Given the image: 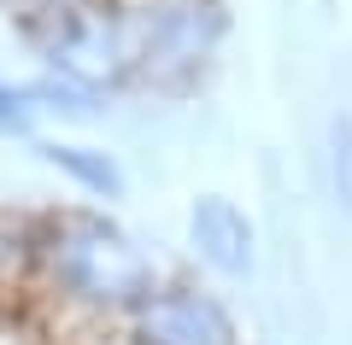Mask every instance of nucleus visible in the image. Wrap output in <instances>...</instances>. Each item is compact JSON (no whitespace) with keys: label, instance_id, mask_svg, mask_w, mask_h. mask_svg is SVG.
I'll use <instances>...</instances> for the list:
<instances>
[{"label":"nucleus","instance_id":"nucleus-1","mask_svg":"<svg viewBox=\"0 0 352 345\" xmlns=\"http://www.w3.org/2000/svg\"><path fill=\"white\" fill-rule=\"evenodd\" d=\"M41 270L76 305L100 310H141L153 298V263L118 222L94 217V211H65L41 240Z\"/></svg>","mask_w":352,"mask_h":345},{"label":"nucleus","instance_id":"nucleus-2","mask_svg":"<svg viewBox=\"0 0 352 345\" xmlns=\"http://www.w3.org/2000/svg\"><path fill=\"white\" fill-rule=\"evenodd\" d=\"M24 36L36 41L41 59L76 82H106L135 64V29H124L112 12L88 6V0H30Z\"/></svg>","mask_w":352,"mask_h":345},{"label":"nucleus","instance_id":"nucleus-3","mask_svg":"<svg viewBox=\"0 0 352 345\" xmlns=\"http://www.w3.org/2000/svg\"><path fill=\"white\" fill-rule=\"evenodd\" d=\"M135 345H235V322L206 293H153L135 310Z\"/></svg>","mask_w":352,"mask_h":345},{"label":"nucleus","instance_id":"nucleus-4","mask_svg":"<svg viewBox=\"0 0 352 345\" xmlns=\"http://www.w3.org/2000/svg\"><path fill=\"white\" fill-rule=\"evenodd\" d=\"M188 240H194V252H200L212 270H223V275H241L252 263V222L241 217V205L235 199H200L194 205V217H188Z\"/></svg>","mask_w":352,"mask_h":345},{"label":"nucleus","instance_id":"nucleus-5","mask_svg":"<svg viewBox=\"0 0 352 345\" xmlns=\"http://www.w3.org/2000/svg\"><path fill=\"white\" fill-rule=\"evenodd\" d=\"M329 147H335V193H340V205L352 211V117H335Z\"/></svg>","mask_w":352,"mask_h":345},{"label":"nucleus","instance_id":"nucleus-6","mask_svg":"<svg viewBox=\"0 0 352 345\" xmlns=\"http://www.w3.org/2000/svg\"><path fill=\"white\" fill-rule=\"evenodd\" d=\"M53 164H71V170H82L88 182L100 187V193H112V187H118V170H112V164H88L82 147H53Z\"/></svg>","mask_w":352,"mask_h":345},{"label":"nucleus","instance_id":"nucleus-7","mask_svg":"<svg viewBox=\"0 0 352 345\" xmlns=\"http://www.w3.org/2000/svg\"><path fill=\"white\" fill-rule=\"evenodd\" d=\"M0 123H6V129H24V123H30V111L18 106L12 88H0Z\"/></svg>","mask_w":352,"mask_h":345}]
</instances>
